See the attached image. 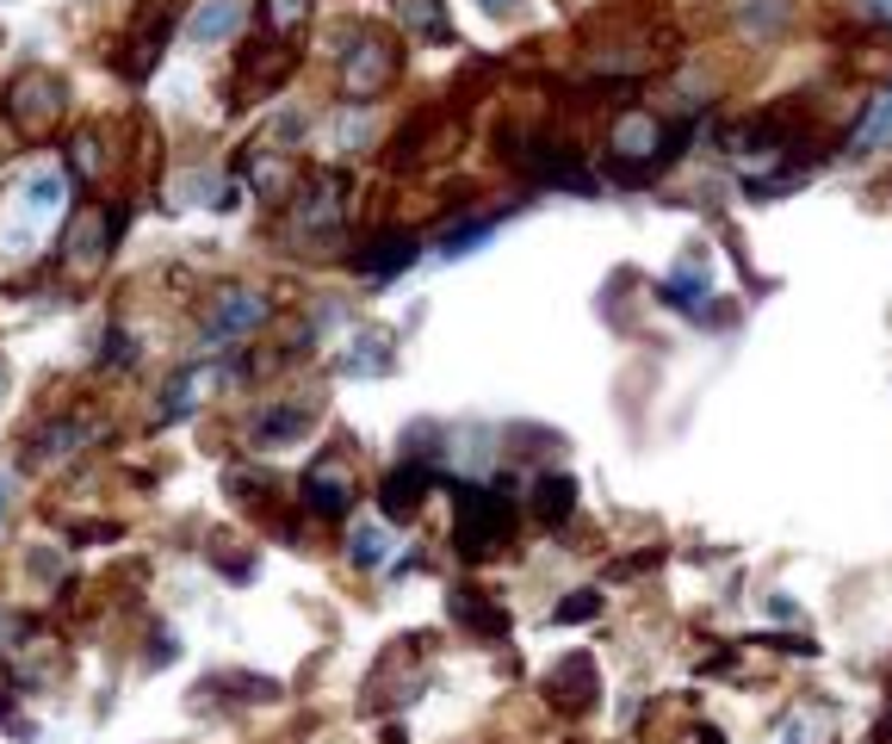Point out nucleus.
<instances>
[{
  "mask_svg": "<svg viewBox=\"0 0 892 744\" xmlns=\"http://www.w3.org/2000/svg\"><path fill=\"white\" fill-rule=\"evenodd\" d=\"M694 130L689 125H663V118H651V112H620L608 130V149L613 161H620V175H658L663 161L682 156V143H689Z\"/></svg>",
  "mask_w": 892,
  "mask_h": 744,
  "instance_id": "obj_1",
  "label": "nucleus"
},
{
  "mask_svg": "<svg viewBox=\"0 0 892 744\" xmlns=\"http://www.w3.org/2000/svg\"><path fill=\"white\" fill-rule=\"evenodd\" d=\"M459 503V527H453V546L465 558H490L508 539V527H515V503L502 491H484V484H459L453 491Z\"/></svg>",
  "mask_w": 892,
  "mask_h": 744,
  "instance_id": "obj_2",
  "label": "nucleus"
},
{
  "mask_svg": "<svg viewBox=\"0 0 892 744\" xmlns=\"http://www.w3.org/2000/svg\"><path fill=\"white\" fill-rule=\"evenodd\" d=\"M397 63H403V50H397L391 38L360 32L354 44H347V56H342V87H347V99H378L385 87H391Z\"/></svg>",
  "mask_w": 892,
  "mask_h": 744,
  "instance_id": "obj_3",
  "label": "nucleus"
},
{
  "mask_svg": "<svg viewBox=\"0 0 892 744\" xmlns=\"http://www.w3.org/2000/svg\"><path fill=\"white\" fill-rule=\"evenodd\" d=\"M63 81L44 75V69H25V75L7 87V99H0V112H7V125L25 130V137H38V130L56 125V112H63Z\"/></svg>",
  "mask_w": 892,
  "mask_h": 744,
  "instance_id": "obj_4",
  "label": "nucleus"
},
{
  "mask_svg": "<svg viewBox=\"0 0 892 744\" xmlns=\"http://www.w3.org/2000/svg\"><path fill=\"white\" fill-rule=\"evenodd\" d=\"M347 192L354 187H347L342 168H316L304 199H297V230H304V237H329L335 223L347 218Z\"/></svg>",
  "mask_w": 892,
  "mask_h": 744,
  "instance_id": "obj_5",
  "label": "nucleus"
},
{
  "mask_svg": "<svg viewBox=\"0 0 892 744\" xmlns=\"http://www.w3.org/2000/svg\"><path fill=\"white\" fill-rule=\"evenodd\" d=\"M297 496L316 509V515H347V503H354V472H347L342 453H323V460L304 472V484H297Z\"/></svg>",
  "mask_w": 892,
  "mask_h": 744,
  "instance_id": "obj_6",
  "label": "nucleus"
},
{
  "mask_svg": "<svg viewBox=\"0 0 892 744\" xmlns=\"http://www.w3.org/2000/svg\"><path fill=\"white\" fill-rule=\"evenodd\" d=\"M546 695L558 701L564 713H583L595 695H601V670H595L589 651H564L558 664L546 670Z\"/></svg>",
  "mask_w": 892,
  "mask_h": 744,
  "instance_id": "obj_7",
  "label": "nucleus"
},
{
  "mask_svg": "<svg viewBox=\"0 0 892 744\" xmlns=\"http://www.w3.org/2000/svg\"><path fill=\"white\" fill-rule=\"evenodd\" d=\"M266 317H273V304H266L261 292H223V298L204 311V335H211V342H230V335L261 329Z\"/></svg>",
  "mask_w": 892,
  "mask_h": 744,
  "instance_id": "obj_8",
  "label": "nucleus"
},
{
  "mask_svg": "<svg viewBox=\"0 0 892 744\" xmlns=\"http://www.w3.org/2000/svg\"><path fill=\"white\" fill-rule=\"evenodd\" d=\"M223 385V373L218 366H187L180 379H168V391H161V410H156V422H180V416H192L204 404V397Z\"/></svg>",
  "mask_w": 892,
  "mask_h": 744,
  "instance_id": "obj_9",
  "label": "nucleus"
},
{
  "mask_svg": "<svg viewBox=\"0 0 892 744\" xmlns=\"http://www.w3.org/2000/svg\"><path fill=\"white\" fill-rule=\"evenodd\" d=\"M428 484H434V465H428V460H403L391 478H385V496H378V503H385V515H397V522H403V515H416V509H422Z\"/></svg>",
  "mask_w": 892,
  "mask_h": 744,
  "instance_id": "obj_10",
  "label": "nucleus"
},
{
  "mask_svg": "<svg viewBox=\"0 0 892 744\" xmlns=\"http://www.w3.org/2000/svg\"><path fill=\"white\" fill-rule=\"evenodd\" d=\"M63 254H69V268H81V273L106 261V218H99V206H87V211H75V218H69Z\"/></svg>",
  "mask_w": 892,
  "mask_h": 744,
  "instance_id": "obj_11",
  "label": "nucleus"
},
{
  "mask_svg": "<svg viewBox=\"0 0 892 744\" xmlns=\"http://www.w3.org/2000/svg\"><path fill=\"white\" fill-rule=\"evenodd\" d=\"M409 261H416V237H409V230H391V237L366 242V249L354 254V268L372 273V280H391V273H403Z\"/></svg>",
  "mask_w": 892,
  "mask_h": 744,
  "instance_id": "obj_12",
  "label": "nucleus"
},
{
  "mask_svg": "<svg viewBox=\"0 0 892 744\" xmlns=\"http://www.w3.org/2000/svg\"><path fill=\"white\" fill-rule=\"evenodd\" d=\"M242 19H249L242 0H204L199 13L187 19V38H192V44H223L230 32H242Z\"/></svg>",
  "mask_w": 892,
  "mask_h": 744,
  "instance_id": "obj_13",
  "label": "nucleus"
},
{
  "mask_svg": "<svg viewBox=\"0 0 892 744\" xmlns=\"http://www.w3.org/2000/svg\"><path fill=\"white\" fill-rule=\"evenodd\" d=\"M391 366H397V348H391V335H385V329H366L360 342L342 354L347 379H378V373H391Z\"/></svg>",
  "mask_w": 892,
  "mask_h": 744,
  "instance_id": "obj_14",
  "label": "nucleus"
},
{
  "mask_svg": "<svg viewBox=\"0 0 892 744\" xmlns=\"http://www.w3.org/2000/svg\"><path fill=\"white\" fill-rule=\"evenodd\" d=\"M242 175H249V187L261 192V199H285V187L297 180V168L280 156V149H249V156H242Z\"/></svg>",
  "mask_w": 892,
  "mask_h": 744,
  "instance_id": "obj_15",
  "label": "nucleus"
},
{
  "mask_svg": "<svg viewBox=\"0 0 892 744\" xmlns=\"http://www.w3.org/2000/svg\"><path fill=\"white\" fill-rule=\"evenodd\" d=\"M63 192H69V180H63V175L38 168V175L25 180V199H19V218H25V230H38L44 218H56V211H63Z\"/></svg>",
  "mask_w": 892,
  "mask_h": 744,
  "instance_id": "obj_16",
  "label": "nucleus"
},
{
  "mask_svg": "<svg viewBox=\"0 0 892 744\" xmlns=\"http://www.w3.org/2000/svg\"><path fill=\"white\" fill-rule=\"evenodd\" d=\"M311 416L316 410H297V404H285V410H261L249 422V434H254V447H285V441H297V434L311 428Z\"/></svg>",
  "mask_w": 892,
  "mask_h": 744,
  "instance_id": "obj_17",
  "label": "nucleus"
},
{
  "mask_svg": "<svg viewBox=\"0 0 892 744\" xmlns=\"http://www.w3.org/2000/svg\"><path fill=\"white\" fill-rule=\"evenodd\" d=\"M570 509H577V484L564 472H552V478H533V515L546 527H558V522H570Z\"/></svg>",
  "mask_w": 892,
  "mask_h": 744,
  "instance_id": "obj_18",
  "label": "nucleus"
},
{
  "mask_svg": "<svg viewBox=\"0 0 892 744\" xmlns=\"http://www.w3.org/2000/svg\"><path fill=\"white\" fill-rule=\"evenodd\" d=\"M663 298H670L675 311H694V304L706 298V268H701V254H689V261L675 268V280L663 285Z\"/></svg>",
  "mask_w": 892,
  "mask_h": 744,
  "instance_id": "obj_19",
  "label": "nucleus"
},
{
  "mask_svg": "<svg viewBox=\"0 0 892 744\" xmlns=\"http://www.w3.org/2000/svg\"><path fill=\"white\" fill-rule=\"evenodd\" d=\"M453 620H465V627H478V633H490V639L508 627V620H502V608L478 602V589H453Z\"/></svg>",
  "mask_w": 892,
  "mask_h": 744,
  "instance_id": "obj_20",
  "label": "nucleus"
},
{
  "mask_svg": "<svg viewBox=\"0 0 892 744\" xmlns=\"http://www.w3.org/2000/svg\"><path fill=\"white\" fill-rule=\"evenodd\" d=\"M75 441H87V422H56L38 434V453L32 460H63V453H75Z\"/></svg>",
  "mask_w": 892,
  "mask_h": 744,
  "instance_id": "obj_21",
  "label": "nucleus"
},
{
  "mask_svg": "<svg viewBox=\"0 0 892 744\" xmlns=\"http://www.w3.org/2000/svg\"><path fill=\"white\" fill-rule=\"evenodd\" d=\"M490 230H496V223H490V218L465 223V230H447V237H440V254H447V261H459V254H471V249H478V242L490 237Z\"/></svg>",
  "mask_w": 892,
  "mask_h": 744,
  "instance_id": "obj_22",
  "label": "nucleus"
},
{
  "mask_svg": "<svg viewBox=\"0 0 892 744\" xmlns=\"http://www.w3.org/2000/svg\"><path fill=\"white\" fill-rule=\"evenodd\" d=\"M880 137H892V94L874 99V112H868V125L856 130V149H874Z\"/></svg>",
  "mask_w": 892,
  "mask_h": 744,
  "instance_id": "obj_23",
  "label": "nucleus"
},
{
  "mask_svg": "<svg viewBox=\"0 0 892 744\" xmlns=\"http://www.w3.org/2000/svg\"><path fill=\"white\" fill-rule=\"evenodd\" d=\"M403 19H409V25H416L422 38H447V19H440L434 0H403Z\"/></svg>",
  "mask_w": 892,
  "mask_h": 744,
  "instance_id": "obj_24",
  "label": "nucleus"
},
{
  "mask_svg": "<svg viewBox=\"0 0 892 744\" xmlns=\"http://www.w3.org/2000/svg\"><path fill=\"white\" fill-rule=\"evenodd\" d=\"M589 615H601V596L595 589H570V602H558V627H577V620H589Z\"/></svg>",
  "mask_w": 892,
  "mask_h": 744,
  "instance_id": "obj_25",
  "label": "nucleus"
},
{
  "mask_svg": "<svg viewBox=\"0 0 892 744\" xmlns=\"http://www.w3.org/2000/svg\"><path fill=\"white\" fill-rule=\"evenodd\" d=\"M347 558H354V565H378V558H385V534H378V527H354Z\"/></svg>",
  "mask_w": 892,
  "mask_h": 744,
  "instance_id": "obj_26",
  "label": "nucleus"
},
{
  "mask_svg": "<svg viewBox=\"0 0 892 744\" xmlns=\"http://www.w3.org/2000/svg\"><path fill=\"white\" fill-rule=\"evenodd\" d=\"M304 13H311V0H266V7H261V19L273 25V32H292Z\"/></svg>",
  "mask_w": 892,
  "mask_h": 744,
  "instance_id": "obj_27",
  "label": "nucleus"
},
{
  "mask_svg": "<svg viewBox=\"0 0 892 744\" xmlns=\"http://www.w3.org/2000/svg\"><path fill=\"white\" fill-rule=\"evenodd\" d=\"M75 175H99V137L94 130H81L75 137Z\"/></svg>",
  "mask_w": 892,
  "mask_h": 744,
  "instance_id": "obj_28",
  "label": "nucleus"
},
{
  "mask_svg": "<svg viewBox=\"0 0 892 744\" xmlns=\"http://www.w3.org/2000/svg\"><path fill=\"white\" fill-rule=\"evenodd\" d=\"M478 7H484V13H515L521 0H478Z\"/></svg>",
  "mask_w": 892,
  "mask_h": 744,
  "instance_id": "obj_29",
  "label": "nucleus"
},
{
  "mask_svg": "<svg viewBox=\"0 0 892 744\" xmlns=\"http://www.w3.org/2000/svg\"><path fill=\"white\" fill-rule=\"evenodd\" d=\"M0 515H7V484H0Z\"/></svg>",
  "mask_w": 892,
  "mask_h": 744,
  "instance_id": "obj_30",
  "label": "nucleus"
},
{
  "mask_svg": "<svg viewBox=\"0 0 892 744\" xmlns=\"http://www.w3.org/2000/svg\"><path fill=\"white\" fill-rule=\"evenodd\" d=\"M0 385H7V366H0Z\"/></svg>",
  "mask_w": 892,
  "mask_h": 744,
  "instance_id": "obj_31",
  "label": "nucleus"
}]
</instances>
